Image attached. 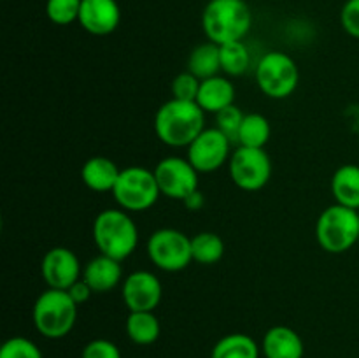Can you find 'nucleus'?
<instances>
[{
    "label": "nucleus",
    "instance_id": "f257e3e1",
    "mask_svg": "<svg viewBox=\"0 0 359 358\" xmlns=\"http://www.w3.org/2000/svg\"><path fill=\"white\" fill-rule=\"evenodd\" d=\"M205 130V112L196 102L170 98L154 114V133L170 147H188Z\"/></svg>",
    "mask_w": 359,
    "mask_h": 358
},
{
    "label": "nucleus",
    "instance_id": "f03ea898",
    "mask_svg": "<svg viewBox=\"0 0 359 358\" xmlns=\"http://www.w3.org/2000/svg\"><path fill=\"white\" fill-rule=\"evenodd\" d=\"M91 235L102 255L119 262L132 256L139 246V228L130 213L121 207L98 213L91 227Z\"/></svg>",
    "mask_w": 359,
    "mask_h": 358
},
{
    "label": "nucleus",
    "instance_id": "7ed1b4c3",
    "mask_svg": "<svg viewBox=\"0 0 359 358\" xmlns=\"http://www.w3.org/2000/svg\"><path fill=\"white\" fill-rule=\"evenodd\" d=\"M251 27L252 11L245 0H209L203 9V34L217 46L242 41Z\"/></svg>",
    "mask_w": 359,
    "mask_h": 358
},
{
    "label": "nucleus",
    "instance_id": "20e7f679",
    "mask_svg": "<svg viewBox=\"0 0 359 358\" xmlns=\"http://www.w3.org/2000/svg\"><path fill=\"white\" fill-rule=\"evenodd\" d=\"M77 307L69 291L48 288L39 295L32 309L35 330L46 339H63L76 326Z\"/></svg>",
    "mask_w": 359,
    "mask_h": 358
},
{
    "label": "nucleus",
    "instance_id": "39448f33",
    "mask_svg": "<svg viewBox=\"0 0 359 358\" xmlns=\"http://www.w3.org/2000/svg\"><path fill=\"white\" fill-rule=\"evenodd\" d=\"M316 239L332 255L349 251L359 241V213L340 204L326 207L316 221Z\"/></svg>",
    "mask_w": 359,
    "mask_h": 358
},
{
    "label": "nucleus",
    "instance_id": "423d86ee",
    "mask_svg": "<svg viewBox=\"0 0 359 358\" xmlns=\"http://www.w3.org/2000/svg\"><path fill=\"white\" fill-rule=\"evenodd\" d=\"M112 197L126 213H142L151 209L161 197L154 171L140 165L123 168L112 190Z\"/></svg>",
    "mask_w": 359,
    "mask_h": 358
},
{
    "label": "nucleus",
    "instance_id": "0eeeda50",
    "mask_svg": "<svg viewBox=\"0 0 359 358\" xmlns=\"http://www.w3.org/2000/svg\"><path fill=\"white\" fill-rule=\"evenodd\" d=\"M255 76L262 93L276 100L291 97L300 83L297 62L283 51H269L263 55L256 65Z\"/></svg>",
    "mask_w": 359,
    "mask_h": 358
},
{
    "label": "nucleus",
    "instance_id": "6e6552de",
    "mask_svg": "<svg viewBox=\"0 0 359 358\" xmlns=\"http://www.w3.org/2000/svg\"><path fill=\"white\" fill-rule=\"evenodd\" d=\"M146 251L154 267L165 272H179L193 262L191 237L177 228L154 230L147 239Z\"/></svg>",
    "mask_w": 359,
    "mask_h": 358
},
{
    "label": "nucleus",
    "instance_id": "1a4fd4ad",
    "mask_svg": "<svg viewBox=\"0 0 359 358\" xmlns=\"http://www.w3.org/2000/svg\"><path fill=\"white\" fill-rule=\"evenodd\" d=\"M228 172L237 188L258 192L265 188L272 178V160L265 150L235 146L228 161Z\"/></svg>",
    "mask_w": 359,
    "mask_h": 358
},
{
    "label": "nucleus",
    "instance_id": "9d476101",
    "mask_svg": "<svg viewBox=\"0 0 359 358\" xmlns=\"http://www.w3.org/2000/svg\"><path fill=\"white\" fill-rule=\"evenodd\" d=\"M198 174L200 172L189 164L188 158L181 157H167L154 167L161 195L181 202L198 190Z\"/></svg>",
    "mask_w": 359,
    "mask_h": 358
},
{
    "label": "nucleus",
    "instance_id": "9b49d317",
    "mask_svg": "<svg viewBox=\"0 0 359 358\" xmlns=\"http://www.w3.org/2000/svg\"><path fill=\"white\" fill-rule=\"evenodd\" d=\"M233 142L217 126L205 128L188 146V160L200 174L216 172L230 161Z\"/></svg>",
    "mask_w": 359,
    "mask_h": 358
},
{
    "label": "nucleus",
    "instance_id": "f8f14e48",
    "mask_svg": "<svg viewBox=\"0 0 359 358\" xmlns=\"http://www.w3.org/2000/svg\"><path fill=\"white\" fill-rule=\"evenodd\" d=\"M121 297L130 312L154 311L163 297V286L151 270H135L123 279Z\"/></svg>",
    "mask_w": 359,
    "mask_h": 358
},
{
    "label": "nucleus",
    "instance_id": "ddd939ff",
    "mask_svg": "<svg viewBox=\"0 0 359 358\" xmlns=\"http://www.w3.org/2000/svg\"><path fill=\"white\" fill-rule=\"evenodd\" d=\"M41 274L48 288L69 290L74 283L83 277V267L72 249L65 246H56L42 256Z\"/></svg>",
    "mask_w": 359,
    "mask_h": 358
},
{
    "label": "nucleus",
    "instance_id": "4468645a",
    "mask_svg": "<svg viewBox=\"0 0 359 358\" xmlns=\"http://www.w3.org/2000/svg\"><path fill=\"white\" fill-rule=\"evenodd\" d=\"M121 9L116 0H83L79 25L91 35H109L119 27Z\"/></svg>",
    "mask_w": 359,
    "mask_h": 358
},
{
    "label": "nucleus",
    "instance_id": "2eb2a0df",
    "mask_svg": "<svg viewBox=\"0 0 359 358\" xmlns=\"http://www.w3.org/2000/svg\"><path fill=\"white\" fill-rule=\"evenodd\" d=\"M262 353L265 358H304L305 346L297 330L286 325H276L263 336Z\"/></svg>",
    "mask_w": 359,
    "mask_h": 358
},
{
    "label": "nucleus",
    "instance_id": "dca6fc26",
    "mask_svg": "<svg viewBox=\"0 0 359 358\" xmlns=\"http://www.w3.org/2000/svg\"><path fill=\"white\" fill-rule=\"evenodd\" d=\"M83 279L90 284L93 293H109L123 281L121 262L100 253L86 263Z\"/></svg>",
    "mask_w": 359,
    "mask_h": 358
},
{
    "label": "nucleus",
    "instance_id": "f3484780",
    "mask_svg": "<svg viewBox=\"0 0 359 358\" xmlns=\"http://www.w3.org/2000/svg\"><path fill=\"white\" fill-rule=\"evenodd\" d=\"M196 104L203 109V112L217 114L223 109L235 104V86L226 76H214L203 79L200 83Z\"/></svg>",
    "mask_w": 359,
    "mask_h": 358
},
{
    "label": "nucleus",
    "instance_id": "a211bd4d",
    "mask_svg": "<svg viewBox=\"0 0 359 358\" xmlns=\"http://www.w3.org/2000/svg\"><path fill=\"white\" fill-rule=\"evenodd\" d=\"M119 174H121V168L107 157H91L90 160L84 161L81 168V179L84 186L97 193L112 192Z\"/></svg>",
    "mask_w": 359,
    "mask_h": 358
},
{
    "label": "nucleus",
    "instance_id": "6ab92c4d",
    "mask_svg": "<svg viewBox=\"0 0 359 358\" xmlns=\"http://www.w3.org/2000/svg\"><path fill=\"white\" fill-rule=\"evenodd\" d=\"M332 195L335 204L359 209V165L346 164L332 178Z\"/></svg>",
    "mask_w": 359,
    "mask_h": 358
},
{
    "label": "nucleus",
    "instance_id": "aec40b11",
    "mask_svg": "<svg viewBox=\"0 0 359 358\" xmlns=\"http://www.w3.org/2000/svg\"><path fill=\"white\" fill-rule=\"evenodd\" d=\"M126 333L130 340L139 346H149L158 340L161 333L160 319L156 318L154 311H139L130 312L125 323Z\"/></svg>",
    "mask_w": 359,
    "mask_h": 358
},
{
    "label": "nucleus",
    "instance_id": "412c9836",
    "mask_svg": "<svg viewBox=\"0 0 359 358\" xmlns=\"http://www.w3.org/2000/svg\"><path fill=\"white\" fill-rule=\"evenodd\" d=\"M262 346L248 333H228L212 347L210 358H259Z\"/></svg>",
    "mask_w": 359,
    "mask_h": 358
},
{
    "label": "nucleus",
    "instance_id": "4be33fe9",
    "mask_svg": "<svg viewBox=\"0 0 359 358\" xmlns=\"http://www.w3.org/2000/svg\"><path fill=\"white\" fill-rule=\"evenodd\" d=\"M188 70L195 74L200 81L209 79V77L217 76L221 72V56L219 46L207 41L198 44L188 58Z\"/></svg>",
    "mask_w": 359,
    "mask_h": 358
},
{
    "label": "nucleus",
    "instance_id": "5701e85b",
    "mask_svg": "<svg viewBox=\"0 0 359 358\" xmlns=\"http://www.w3.org/2000/svg\"><path fill=\"white\" fill-rule=\"evenodd\" d=\"M270 133H272V128H270V121L266 119V116L259 114V112H249L242 121L237 146L265 150L270 140Z\"/></svg>",
    "mask_w": 359,
    "mask_h": 358
},
{
    "label": "nucleus",
    "instance_id": "b1692460",
    "mask_svg": "<svg viewBox=\"0 0 359 358\" xmlns=\"http://www.w3.org/2000/svg\"><path fill=\"white\" fill-rule=\"evenodd\" d=\"M193 262L200 265H214L224 256V241L214 232H200L191 237Z\"/></svg>",
    "mask_w": 359,
    "mask_h": 358
},
{
    "label": "nucleus",
    "instance_id": "393cba45",
    "mask_svg": "<svg viewBox=\"0 0 359 358\" xmlns=\"http://www.w3.org/2000/svg\"><path fill=\"white\" fill-rule=\"evenodd\" d=\"M221 56V72L230 77L244 76L251 67V55H249L248 46L242 41L228 42L219 46Z\"/></svg>",
    "mask_w": 359,
    "mask_h": 358
},
{
    "label": "nucleus",
    "instance_id": "a878e982",
    "mask_svg": "<svg viewBox=\"0 0 359 358\" xmlns=\"http://www.w3.org/2000/svg\"><path fill=\"white\" fill-rule=\"evenodd\" d=\"M81 4H83V0H48L46 2V14H48L51 23L67 27L74 21H79Z\"/></svg>",
    "mask_w": 359,
    "mask_h": 358
},
{
    "label": "nucleus",
    "instance_id": "bb28decb",
    "mask_svg": "<svg viewBox=\"0 0 359 358\" xmlns=\"http://www.w3.org/2000/svg\"><path fill=\"white\" fill-rule=\"evenodd\" d=\"M0 358H44L34 340L27 337H11L0 347Z\"/></svg>",
    "mask_w": 359,
    "mask_h": 358
},
{
    "label": "nucleus",
    "instance_id": "cd10ccee",
    "mask_svg": "<svg viewBox=\"0 0 359 358\" xmlns=\"http://www.w3.org/2000/svg\"><path fill=\"white\" fill-rule=\"evenodd\" d=\"M244 112L237 107V105H230V107L223 109L221 112L216 114V123L217 128L228 137V139L233 142V146H237L238 140V132H241L242 121H244Z\"/></svg>",
    "mask_w": 359,
    "mask_h": 358
},
{
    "label": "nucleus",
    "instance_id": "c85d7f7f",
    "mask_svg": "<svg viewBox=\"0 0 359 358\" xmlns=\"http://www.w3.org/2000/svg\"><path fill=\"white\" fill-rule=\"evenodd\" d=\"M200 83L202 81L191 74L189 70L186 72L177 74L172 81V98H177V100H188V102H196L198 97Z\"/></svg>",
    "mask_w": 359,
    "mask_h": 358
},
{
    "label": "nucleus",
    "instance_id": "c756f323",
    "mask_svg": "<svg viewBox=\"0 0 359 358\" xmlns=\"http://www.w3.org/2000/svg\"><path fill=\"white\" fill-rule=\"evenodd\" d=\"M81 358H121V351L112 340L93 339L83 347Z\"/></svg>",
    "mask_w": 359,
    "mask_h": 358
},
{
    "label": "nucleus",
    "instance_id": "7c9ffc66",
    "mask_svg": "<svg viewBox=\"0 0 359 358\" xmlns=\"http://www.w3.org/2000/svg\"><path fill=\"white\" fill-rule=\"evenodd\" d=\"M340 23L351 37L359 39V0H347L340 11Z\"/></svg>",
    "mask_w": 359,
    "mask_h": 358
},
{
    "label": "nucleus",
    "instance_id": "2f4dec72",
    "mask_svg": "<svg viewBox=\"0 0 359 358\" xmlns=\"http://www.w3.org/2000/svg\"><path fill=\"white\" fill-rule=\"evenodd\" d=\"M67 291H69L70 297H72V300L76 302L77 305H81V304H84V302H88V300H90L91 295H93V290H91L90 284H88L86 281L83 279V277H81V279L77 281V283H74L72 286H70Z\"/></svg>",
    "mask_w": 359,
    "mask_h": 358
},
{
    "label": "nucleus",
    "instance_id": "473e14b6",
    "mask_svg": "<svg viewBox=\"0 0 359 358\" xmlns=\"http://www.w3.org/2000/svg\"><path fill=\"white\" fill-rule=\"evenodd\" d=\"M182 204L186 206V209L198 211V209H202L203 204H205V197H203V193L200 192V190H196V192H193L191 195H189Z\"/></svg>",
    "mask_w": 359,
    "mask_h": 358
},
{
    "label": "nucleus",
    "instance_id": "72a5a7b5",
    "mask_svg": "<svg viewBox=\"0 0 359 358\" xmlns=\"http://www.w3.org/2000/svg\"><path fill=\"white\" fill-rule=\"evenodd\" d=\"M358 213H359V209H358Z\"/></svg>",
    "mask_w": 359,
    "mask_h": 358
}]
</instances>
